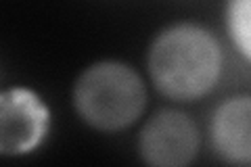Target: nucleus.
Here are the masks:
<instances>
[{"instance_id": "1", "label": "nucleus", "mask_w": 251, "mask_h": 167, "mask_svg": "<svg viewBox=\"0 0 251 167\" xmlns=\"http://www.w3.org/2000/svg\"><path fill=\"white\" fill-rule=\"evenodd\" d=\"M222 52L207 29L178 23L153 40L149 73L166 96L193 100L207 94L218 82Z\"/></svg>"}, {"instance_id": "2", "label": "nucleus", "mask_w": 251, "mask_h": 167, "mask_svg": "<svg viewBox=\"0 0 251 167\" xmlns=\"http://www.w3.org/2000/svg\"><path fill=\"white\" fill-rule=\"evenodd\" d=\"M145 84L132 67L100 61L84 69L74 86V105L86 123L103 132L128 128L145 109Z\"/></svg>"}, {"instance_id": "3", "label": "nucleus", "mask_w": 251, "mask_h": 167, "mask_svg": "<svg viewBox=\"0 0 251 167\" xmlns=\"http://www.w3.org/2000/svg\"><path fill=\"white\" fill-rule=\"evenodd\" d=\"M199 132L193 119L180 111H159L145 123L138 153L145 163L157 167H182L197 155Z\"/></svg>"}, {"instance_id": "4", "label": "nucleus", "mask_w": 251, "mask_h": 167, "mask_svg": "<svg viewBox=\"0 0 251 167\" xmlns=\"http://www.w3.org/2000/svg\"><path fill=\"white\" fill-rule=\"evenodd\" d=\"M49 125V111L34 92L6 90L0 98V153L23 155L40 144Z\"/></svg>"}, {"instance_id": "5", "label": "nucleus", "mask_w": 251, "mask_h": 167, "mask_svg": "<svg viewBox=\"0 0 251 167\" xmlns=\"http://www.w3.org/2000/svg\"><path fill=\"white\" fill-rule=\"evenodd\" d=\"M211 140L226 161L251 163V96L230 98L216 109Z\"/></svg>"}, {"instance_id": "6", "label": "nucleus", "mask_w": 251, "mask_h": 167, "mask_svg": "<svg viewBox=\"0 0 251 167\" xmlns=\"http://www.w3.org/2000/svg\"><path fill=\"white\" fill-rule=\"evenodd\" d=\"M226 21L232 42L251 61V0H228Z\"/></svg>"}]
</instances>
